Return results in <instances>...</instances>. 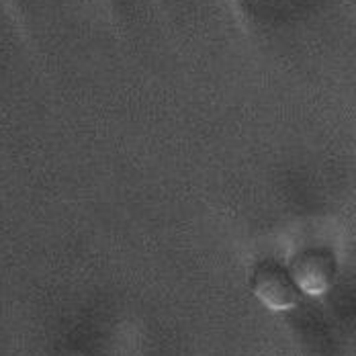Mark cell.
Masks as SVG:
<instances>
[{
  "mask_svg": "<svg viewBox=\"0 0 356 356\" xmlns=\"http://www.w3.org/2000/svg\"><path fill=\"white\" fill-rule=\"evenodd\" d=\"M256 299L273 312H289L299 303V289L293 283L286 266L275 258L260 260L250 277Z\"/></svg>",
  "mask_w": 356,
  "mask_h": 356,
  "instance_id": "obj_1",
  "label": "cell"
},
{
  "mask_svg": "<svg viewBox=\"0 0 356 356\" xmlns=\"http://www.w3.org/2000/svg\"><path fill=\"white\" fill-rule=\"evenodd\" d=\"M286 270L299 289V293L320 297L334 285L336 256L327 248H307L293 256Z\"/></svg>",
  "mask_w": 356,
  "mask_h": 356,
  "instance_id": "obj_2",
  "label": "cell"
}]
</instances>
